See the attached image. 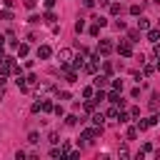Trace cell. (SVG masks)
Segmentation results:
<instances>
[{
	"instance_id": "obj_1",
	"label": "cell",
	"mask_w": 160,
	"mask_h": 160,
	"mask_svg": "<svg viewBox=\"0 0 160 160\" xmlns=\"http://www.w3.org/2000/svg\"><path fill=\"white\" fill-rule=\"evenodd\" d=\"M112 50H115L112 40H100V45H98V52H100V55H110Z\"/></svg>"
},
{
	"instance_id": "obj_2",
	"label": "cell",
	"mask_w": 160,
	"mask_h": 160,
	"mask_svg": "<svg viewBox=\"0 0 160 160\" xmlns=\"http://www.w3.org/2000/svg\"><path fill=\"white\" fill-rule=\"evenodd\" d=\"M115 50H118L122 58H130V55H132V42H130V40H125V42H120Z\"/></svg>"
},
{
	"instance_id": "obj_3",
	"label": "cell",
	"mask_w": 160,
	"mask_h": 160,
	"mask_svg": "<svg viewBox=\"0 0 160 160\" xmlns=\"http://www.w3.org/2000/svg\"><path fill=\"white\" fill-rule=\"evenodd\" d=\"M108 82H110V78H108L105 72H102V75H98V72H95V78H92V88H95V90H98V88H105Z\"/></svg>"
},
{
	"instance_id": "obj_4",
	"label": "cell",
	"mask_w": 160,
	"mask_h": 160,
	"mask_svg": "<svg viewBox=\"0 0 160 160\" xmlns=\"http://www.w3.org/2000/svg\"><path fill=\"white\" fill-rule=\"evenodd\" d=\"M58 60H60V62H70V60H72V50H70V48H60V50H58Z\"/></svg>"
},
{
	"instance_id": "obj_5",
	"label": "cell",
	"mask_w": 160,
	"mask_h": 160,
	"mask_svg": "<svg viewBox=\"0 0 160 160\" xmlns=\"http://www.w3.org/2000/svg\"><path fill=\"white\" fill-rule=\"evenodd\" d=\"M155 122H158V118H145V120H138L135 128H138V130H148V128H152Z\"/></svg>"
},
{
	"instance_id": "obj_6",
	"label": "cell",
	"mask_w": 160,
	"mask_h": 160,
	"mask_svg": "<svg viewBox=\"0 0 160 160\" xmlns=\"http://www.w3.org/2000/svg\"><path fill=\"white\" fill-rule=\"evenodd\" d=\"M50 55H52V48H50V45H40V48H38V58H40V60H48Z\"/></svg>"
},
{
	"instance_id": "obj_7",
	"label": "cell",
	"mask_w": 160,
	"mask_h": 160,
	"mask_svg": "<svg viewBox=\"0 0 160 160\" xmlns=\"http://www.w3.org/2000/svg\"><path fill=\"white\" fill-rule=\"evenodd\" d=\"M82 65H85V55L80 52L78 58H72V62H70V68H72V70H82Z\"/></svg>"
},
{
	"instance_id": "obj_8",
	"label": "cell",
	"mask_w": 160,
	"mask_h": 160,
	"mask_svg": "<svg viewBox=\"0 0 160 160\" xmlns=\"http://www.w3.org/2000/svg\"><path fill=\"white\" fill-rule=\"evenodd\" d=\"M148 32V40L150 42H158L160 40V28H150V30H145Z\"/></svg>"
},
{
	"instance_id": "obj_9",
	"label": "cell",
	"mask_w": 160,
	"mask_h": 160,
	"mask_svg": "<svg viewBox=\"0 0 160 160\" xmlns=\"http://www.w3.org/2000/svg\"><path fill=\"white\" fill-rule=\"evenodd\" d=\"M102 122H105V112H95V110H92V125L102 128Z\"/></svg>"
},
{
	"instance_id": "obj_10",
	"label": "cell",
	"mask_w": 160,
	"mask_h": 160,
	"mask_svg": "<svg viewBox=\"0 0 160 160\" xmlns=\"http://www.w3.org/2000/svg\"><path fill=\"white\" fill-rule=\"evenodd\" d=\"M138 30H140V32L150 30V20H148V18H140V20H138Z\"/></svg>"
},
{
	"instance_id": "obj_11",
	"label": "cell",
	"mask_w": 160,
	"mask_h": 160,
	"mask_svg": "<svg viewBox=\"0 0 160 160\" xmlns=\"http://www.w3.org/2000/svg\"><path fill=\"white\" fill-rule=\"evenodd\" d=\"M115 120L125 125V122H130V112H125V110H118V118H115Z\"/></svg>"
},
{
	"instance_id": "obj_12",
	"label": "cell",
	"mask_w": 160,
	"mask_h": 160,
	"mask_svg": "<svg viewBox=\"0 0 160 160\" xmlns=\"http://www.w3.org/2000/svg\"><path fill=\"white\" fill-rule=\"evenodd\" d=\"M160 108V92H152V98H150V110H158Z\"/></svg>"
},
{
	"instance_id": "obj_13",
	"label": "cell",
	"mask_w": 160,
	"mask_h": 160,
	"mask_svg": "<svg viewBox=\"0 0 160 160\" xmlns=\"http://www.w3.org/2000/svg\"><path fill=\"white\" fill-rule=\"evenodd\" d=\"M42 20H45V22H50V25H55V20H58V15H55V12H52V10H48V12H45V18H42Z\"/></svg>"
},
{
	"instance_id": "obj_14",
	"label": "cell",
	"mask_w": 160,
	"mask_h": 160,
	"mask_svg": "<svg viewBox=\"0 0 160 160\" xmlns=\"http://www.w3.org/2000/svg\"><path fill=\"white\" fill-rule=\"evenodd\" d=\"M25 85H28V90H30L32 85H38V78H35L32 72H30V75H25Z\"/></svg>"
},
{
	"instance_id": "obj_15",
	"label": "cell",
	"mask_w": 160,
	"mask_h": 160,
	"mask_svg": "<svg viewBox=\"0 0 160 160\" xmlns=\"http://www.w3.org/2000/svg\"><path fill=\"white\" fill-rule=\"evenodd\" d=\"M92 100H95V105L105 100V92H102V88H98V92H92Z\"/></svg>"
},
{
	"instance_id": "obj_16",
	"label": "cell",
	"mask_w": 160,
	"mask_h": 160,
	"mask_svg": "<svg viewBox=\"0 0 160 160\" xmlns=\"http://www.w3.org/2000/svg\"><path fill=\"white\" fill-rule=\"evenodd\" d=\"M48 142H52V145H58V142H60V135H58L55 130H50V132H48Z\"/></svg>"
},
{
	"instance_id": "obj_17",
	"label": "cell",
	"mask_w": 160,
	"mask_h": 160,
	"mask_svg": "<svg viewBox=\"0 0 160 160\" xmlns=\"http://www.w3.org/2000/svg\"><path fill=\"white\" fill-rule=\"evenodd\" d=\"M15 50H18V55H20V58H25V55H28V50H30V48H28V45H25V42H20V45H18V48H15Z\"/></svg>"
},
{
	"instance_id": "obj_18",
	"label": "cell",
	"mask_w": 160,
	"mask_h": 160,
	"mask_svg": "<svg viewBox=\"0 0 160 160\" xmlns=\"http://www.w3.org/2000/svg\"><path fill=\"white\" fill-rule=\"evenodd\" d=\"M40 110H42V112H52V102H50V100H42V102H40Z\"/></svg>"
},
{
	"instance_id": "obj_19",
	"label": "cell",
	"mask_w": 160,
	"mask_h": 160,
	"mask_svg": "<svg viewBox=\"0 0 160 160\" xmlns=\"http://www.w3.org/2000/svg\"><path fill=\"white\" fill-rule=\"evenodd\" d=\"M105 118H108V120H115V118H118V108H115V105H112V108H108Z\"/></svg>"
},
{
	"instance_id": "obj_20",
	"label": "cell",
	"mask_w": 160,
	"mask_h": 160,
	"mask_svg": "<svg viewBox=\"0 0 160 160\" xmlns=\"http://www.w3.org/2000/svg\"><path fill=\"white\" fill-rule=\"evenodd\" d=\"M152 72H155V65H145V62H142V75L148 78V75H152Z\"/></svg>"
},
{
	"instance_id": "obj_21",
	"label": "cell",
	"mask_w": 160,
	"mask_h": 160,
	"mask_svg": "<svg viewBox=\"0 0 160 160\" xmlns=\"http://www.w3.org/2000/svg\"><path fill=\"white\" fill-rule=\"evenodd\" d=\"M65 125H78V115H65Z\"/></svg>"
},
{
	"instance_id": "obj_22",
	"label": "cell",
	"mask_w": 160,
	"mask_h": 160,
	"mask_svg": "<svg viewBox=\"0 0 160 160\" xmlns=\"http://www.w3.org/2000/svg\"><path fill=\"white\" fill-rule=\"evenodd\" d=\"M108 8H110V15H120V5L118 2H110Z\"/></svg>"
},
{
	"instance_id": "obj_23",
	"label": "cell",
	"mask_w": 160,
	"mask_h": 160,
	"mask_svg": "<svg viewBox=\"0 0 160 160\" xmlns=\"http://www.w3.org/2000/svg\"><path fill=\"white\" fill-rule=\"evenodd\" d=\"M0 20H12V12H10V8H5V10L0 12Z\"/></svg>"
},
{
	"instance_id": "obj_24",
	"label": "cell",
	"mask_w": 160,
	"mask_h": 160,
	"mask_svg": "<svg viewBox=\"0 0 160 160\" xmlns=\"http://www.w3.org/2000/svg\"><path fill=\"white\" fill-rule=\"evenodd\" d=\"M128 38H130V42H138V38H140V30H130V32H128Z\"/></svg>"
},
{
	"instance_id": "obj_25",
	"label": "cell",
	"mask_w": 160,
	"mask_h": 160,
	"mask_svg": "<svg viewBox=\"0 0 160 160\" xmlns=\"http://www.w3.org/2000/svg\"><path fill=\"white\" fill-rule=\"evenodd\" d=\"M92 92H95V88H92V85H88V88L82 90V98L88 100V98H92Z\"/></svg>"
},
{
	"instance_id": "obj_26",
	"label": "cell",
	"mask_w": 160,
	"mask_h": 160,
	"mask_svg": "<svg viewBox=\"0 0 160 160\" xmlns=\"http://www.w3.org/2000/svg\"><path fill=\"white\" fill-rule=\"evenodd\" d=\"M125 135H128V140H135V138H138V128H128Z\"/></svg>"
},
{
	"instance_id": "obj_27",
	"label": "cell",
	"mask_w": 160,
	"mask_h": 160,
	"mask_svg": "<svg viewBox=\"0 0 160 160\" xmlns=\"http://www.w3.org/2000/svg\"><path fill=\"white\" fill-rule=\"evenodd\" d=\"M28 142L38 145V142H40V135H38V132H30V135H28Z\"/></svg>"
},
{
	"instance_id": "obj_28",
	"label": "cell",
	"mask_w": 160,
	"mask_h": 160,
	"mask_svg": "<svg viewBox=\"0 0 160 160\" xmlns=\"http://www.w3.org/2000/svg\"><path fill=\"white\" fill-rule=\"evenodd\" d=\"M140 12H142V8H140V5H130V15H135V18H138Z\"/></svg>"
},
{
	"instance_id": "obj_29",
	"label": "cell",
	"mask_w": 160,
	"mask_h": 160,
	"mask_svg": "<svg viewBox=\"0 0 160 160\" xmlns=\"http://www.w3.org/2000/svg\"><path fill=\"white\" fill-rule=\"evenodd\" d=\"M82 30H85V20H82V18H80V20H78V22H75V32H82Z\"/></svg>"
},
{
	"instance_id": "obj_30",
	"label": "cell",
	"mask_w": 160,
	"mask_h": 160,
	"mask_svg": "<svg viewBox=\"0 0 160 160\" xmlns=\"http://www.w3.org/2000/svg\"><path fill=\"white\" fill-rule=\"evenodd\" d=\"M52 112H55L58 118H62V115H65V110H62V105H52Z\"/></svg>"
},
{
	"instance_id": "obj_31",
	"label": "cell",
	"mask_w": 160,
	"mask_h": 160,
	"mask_svg": "<svg viewBox=\"0 0 160 160\" xmlns=\"http://www.w3.org/2000/svg\"><path fill=\"white\" fill-rule=\"evenodd\" d=\"M110 85H112V90H120V92H122V80H112Z\"/></svg>"
},
{
	"instance_id": "obj_32",
	"label": "cell",
	"mask_w": 160,
	"mask_h": 160,
	"mask_svg": "<svg viewBox=\"0 0 160 160\" xmlns=\"http://www.w3.org/2000/svg\"><path fill=\"white\" fill-rule=\"evenodd\" d=\"M140 152H142V155H150V152H152V145H150V142H145V145H142V150H140Z\"/></svg>"
},
{
	"instance_id": "obj_33",
	"label": "cell",
	"mask_w": 160,
	"mask_h": 160,
	"mask_svg": "<svg viewBox=\"0 0 160 160\" xmlns=\"http://www.w3.org/2000/svg\"><path fill=\"white\" fill-rule=\"evenodd\" d=\"M102 72L110 75V72H112V65H110V62H102Z\"/></svg>"
},
{
	"instance_id": "obj_34",
	"label": "cell",
	"mask_w": 160,
	"mask_h": 160,
	"mask_svg": "<svg viewBox=\"0 0 160 160\" xmlns=\"http://www.w3.org/2000/svg\"><path fill=\"white\" fill-rule=\"evenodd\" d=\"M60 155H62L60 148H52V150H50V158H60Z\"/></svg>"
},
{
	"instance_id": "obj_35",
	"label": "cell",
	"mask_w": 160,
	"mask_h": 160,
	"mask_svg": "<svg viewBox=\"0 0 160 160\" xmlns=\"http://www.w3.org/2000/svg\"><path fill=\"white\" fill-rule=\"evenodd\" d=\"M152 55L160 58V42H152Z\"/></svg>"
},
{
	"instance_id": "obj_36",
	"label": "cell",
	"mask_w": 160,
	"mask_h": 160,
	"mask_svg": "<svg viewBox=\"0 0 160 160\" xmlns=\"http://www.w3.org/2000/svg\"><path fill=\"white\" fill-rule=\"evenodd\" d=\"M130 118H140V108H130Z\"/></svg>"
},
{
	"instance_id": "obj_37",
	"label": "cell",
	"mask_w": 160,
	"mask_h": 160,
	"mask_svg": "<svg viewBox=\"0 0 160 160\" xmlns=\"http://www.w3.org/2000/svg\"><path fill=\"white\" fill-rule=\"evenodd\" d=\"M15 158H18V160H25V158H28V152H25V150H18V152H15Z\"/></svg>"
},
{
	"instance_id": "obj_38",
	"label": "cell",
	"mask_w": 160,
	"mask_h": 160,
	"mask_svg": "<svg viewBox=\"0 0 160 160\" xmlns=\"http://www.w3.org/2000/svg\"><path fill=\"white\" fill-rule=\"evenodd\" d=\"M22 5H25L28 10H32V8H35V0H22Z\"/></svg>"
},
{
	"instance_id": "obj_39",
	"label": "cell",
	"mask_w": 160,
	"mask_h": 160,
	"mask_svg": "<svg viewBox=\"0 0 160 160\" xmlns=\"http://www.w3.org/2000/svg\"><path fill=\"white\" fill-rule=\"evenodd\" d=\"M98 32H100V25H98V22H95V25H92V28H90V35H98Z\"/></svg>"
},
{
	"instance_id": "obj_40",
	"label": "cell",
	"mask_w": 160,
	"mask_h": 160,
	"mask_svg": "<svg viewBox=\"0 0 160 160\" xmlns=\"http://www.w3.org/2000/svg\"><path fill=\"white\" fill-rule=\"evenodd\" d=\"M5 82H8V75H5V72H0V88H2Z\"/></svg>"
},
{
	"instance_id": "obj_41",
	"label": "cell",
	"mask_w": 160,
	"mask_h": 160,
	"mask_svg": "<svg viewBox=\"0 0 160 160\" xmlns=\"http://www.w3.org/2000/svg\"><path fill=\"white\" fill-rule=\"evenodd\" d=\"M82 5H85V8H92V5H95V0H82Z\"/></svg>"
},
{
	"instance_id": "obj_42",
	"label": "cell",
	"mask_w": 160,
	"mask_h": 160,
	"mask_svg": "<svg viewBox=\"0 0 160 160\" xmlns=\"http://www.w3.org/2000/svg\"><path fill=\"white\" fill-rule=\"evenodd\" d=\"M52 5H55V0H45V8H48V10H50Z\"/></svg>"
},
{
	"instance_id": "obj_43",
	"label": "cell",
	"mask_w": 160,
	"mask_h": 160,
	"mask_svg": "<svg viewBox=\"0 0 160 160\" xmlns=\"http://www.w3.org/2000/svg\"><path fill=\"white\" fill-rule=\"evenodd\" d=\"M95 2H100V5H110V0H95Z\"/></svg>"
},
{
	"instance_id": "obj_44",
	"label": "cell",
	"mask_w": 160,
	"mask_h": 160,
	"mask_svg": "<svg viewBox=\"0 0 160 160\" xmlns=\"http://www.w3.org/2000/svg\"><path fill=\"white\" fill-rule=\"evenodd\" d=\"M155 60H158V62H155V70H160V58H155Z\"/></svg>"
},
{
	"instance_id": "obj_45",
	"label": "cell",
	"mask_w": 160,
	"mask_h": 160,
	"mask_svg": "<svg viewBox=\"0 0 160 160\" xmlns=\"http://www.w3.org/2000/svg\"><path fill=\"white\" fill-rule=\"evenodd\" d=\"M0 100H2V88H0Z\"/></svg>"
},
{
	"instance_id": "obj_46",
	"label": "cell",
	"mask_w": 160,
	"mask_h": 160,
	"mask_svg": "<svg viewBox=\"0 0 160 160\" xmlns=\"http://www.w3.org/2000/svg\"><path fill=\"white\" fill-rule=\"evenodd\" d=\"M155 2H158V5H160V0H155Z\"/></svg>"
},
{
	"instance_id": "obj_47",
	"label": "cell",
	"mask_w": 160,
	"mask_h": 160,
	"mask_svg": "<svg viewBox=\"0 0 160 160\" xmlns=\"http://www.w3.org/2000/svg\"><path fill=\"white\" fill-rule=\"evenodd\" d=\"M158 28H160V20H158Z\"/></svg>"
}]
</instances>
